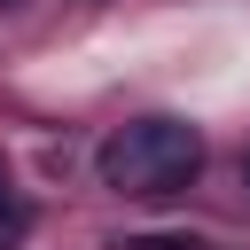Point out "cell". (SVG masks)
I'll list each match as a JSON object with an SVG mask.
<instances>
[{
  "label": "cell",
  "instance_id": "1",
  "mask_svg": "<svg viewBox=\"0 0 250 250\" xmlns=\"http://www.w3.org/2000/svg\"><path fill=\"white\" fill-rule=\"evenodd\" d=\"M195 172H203V133L180 125V117H133V125H117V133L102 141V180H109L117 195L164 203V195H180Z\"/></svg>",
  "mask_w": 250,
  "mask_h": 250
}]
</instances>
